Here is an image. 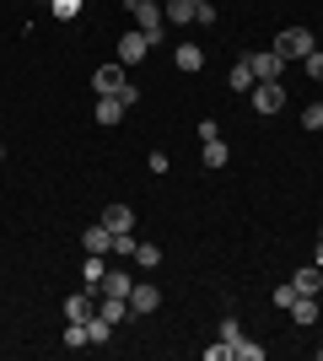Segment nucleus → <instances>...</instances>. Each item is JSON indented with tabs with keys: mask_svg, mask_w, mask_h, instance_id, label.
<instances>
[{
	"mask_svg": "<svg viewBox=\"0 0 323 361\" xmlns=\"http://www.w3.org/2000/svg\"><path fill=\"white\" fill-rule=\"evenodd\" d=\"M97 291H103V297H124V302H129V291H135V281H129V275H124V270H108V275H103V286H97Z\"/></svg>",
	"mask_w": 323,
	"mask_h": 361,
	"instance_id": "obj_14",
	"label": "nucleus"
},
{
	"mask_svg": "<svg viewBox=\"0 0 323 361\" xmlns=\"http://www.w3.org/2000/svg\"><path fill=\"white\" fill-rule=\"evenodd\" d=\"M162 307V291L151 286V281H135V291H129V313H156Z\"/></svg>",
	"mask_w": 323,
	"mask_h": 361,
	"instance_id": "obj_8",
	"label": "nucleus"
},
{
	"mask_svg": "<svg viewBox=\"0 0 323 361\" xmlns=\"http://www.w3.org/2000/svg\"><path fill=\"white\" fill-rule=\"evenodd\" d=\"M124 87H129L124 65H97V71H92V92H97V97H119Z\"/></svg>",
	"mask_w": 323,
	"mask_h": 361,
	"instance_id": "obj_3",
	"label": "nucleus"
},
{
	"mask_svg": "<svg viewBox=\"0 0 323 361\" xmlns=\"http://www.w3.org/2000/svg\"><path fill=\"white\" fill-rule=\"evenodd\" d=\"M227 87H232V92H253V87H259L253 65H248V60H237V65H232V75H227Z\"/></svg>",
	"mask_w": 323,
	"mask_h": 361,
	"instance_id": "obj_17",
	"label": "nucleus"
},
{
	"mask_svg": "<svg viewBox=\"0 0 323 361\" xmlns=\"http://www.w3.org/2000/svg\"><path fill=\"white\" fill-rule=\"evenodd\" d=\"M248 65H253V75H259V81H280V71H286V60H280L275 49H259V54H248Z\"/></svg>",
	"mask_w": 323,
	"mask_h": 361,
	"instance_id": "obj_7",
	"label": "nucleus"
},
{
	"mask_svg": "<svg viewBox=\"0 0 323 361\" xmlns=\"http://www.w3.org/2000/svg\"><path fill=\"white\" fill-rule=\"evenodd\" d=\"M232 361H264V345H253V340H243V345H232Z\"/></svg>",
	"mask_w": 323,
	"mask_h": 361,
	"instance_id": "obj_27",
	"label": "nucleus"
},
{
	"mask_svg": "<svg viewBox=\"0 0 323 361\" xmlns=\"http://www.w3.org/2000/svg\"><path fill=\"white\" fill-rule=\"evenodd\" d=\"M302 130H323V103H308V108H302Z\"/></svg>",
	"mask_w": 323,
	"mask_h": 361,
	"instance_id": "obj_28",
	"label": "nucleus"
},
{
	"mask_svg": "<svg viewBox=\"0 0 323 361\" xmlns=\"http://www.w3.org/2000/svg\"><path fill=\"white\" fill-rule=\"evenodd\" d=\"M103 226H108V232H135V211H129V205H108Z\"/></svg>",
	"mask_w": 323,
	"mask_h": 361,
	"instance_id": "obj_13",
	"label": "nucleus"
},
{
	"mask_svg": "<svg viewBox=\"0 0 323 361\" xmlns=\"http://www.w3.org/2000/svg\"><path fill=\"white\" fill-rule=\"evenodd\" d=\"M124 114H129V108H124L119 97H97V124H103V130H113Z\"/></svg>",
	"mask_w": 323,
	"mask_h": 361,
	"instance_id": "obj_18",
	"label": "nucleus"
},
{
	"mask_svg": "<svg viewBox=\"0 0 323 361\" xmlns=\"http://www.w3.org/2000/svg\"><path fill=\"white\" fill-rule=\"evenodd\" d=\"M200 157H205V167H210V173L232 162V151H227V140H221V135H215V140H200Z\"/></svg>",
	"mask_w": 323,
	"mask_h": 361,
	"instance_id": "obj_16",
	"label": "nucleus"
},
{
	"mask_svg": "<svg viewBox=\"0 0 323 361\" xmlns=\"http://www.w3.org/2000/svg\"><path fill=\"white\" fill-rule=\"evenodd\" d=\"M146 49H151V38H146L140 27H129L119 38V65H140V60H146Z\"/></svg>",
	"mask_w": 323,
	"mask_h": 361,
	"instance_id": "obj_5",
	"label": "nucleus"
},
{
	"mask_svg": "<svg viewBox=\"0 0 323 361\" xmlns=\"http://www.w3.org/2000/svg\"><path fill=\"white\" fill-rule=\"evenodd\" d=\"M135 248H140L135 232H113V248H108V254H113V259H135Z\"/></svg>",
	"mask_w": 323,
	"mask_h": 361,
	"instance_id": "obj_20",
	"label": "nucleus"
},
{
	"mask_svg": "<svg viewBox=\"0 0 323 361\" xmlns=\"http://www.w3.org/2000/svg\"><path fill=\"white\" fill-rule=\"evenodd\" d=\"M81 248H87V254H108V248H113V232H108L103 221H92L81 232Z\"/></svg>",
	"mask_w": 323,
	"mask_h": 361,
	"instance_id": "obj_9",
	"label": "nucleus"
},
{
	"mask_svg": "<svg viewBox=\"0 0 323 361\" xmlns=\"http://www.w3.org/2000/svg\"><path fill=\"white\" fill-rule=\"evenodd\" d=\"M312 49H318V44H312V27H286L275 38V54H280V60H308Z\"/></svg>",
	"mask_w": 323,
	"mask_h": 361,
	"instance_id": "obj_1",
	"label": "nucleus"
},
{
	"mask_svg": "<svg viewBox=\"0 0 323 361\" xmlns=\"http://www.w3.org/2000/svg\"><path fill=\"white\" fill-rule=\"evenodd\" d=\"M49 11L60 16V22H76V16H81V0H49Z\"/></svg>",
	"mask_w": 323,
	"mask_h": 361,
	"instance_id": "obj_26",
	"label": "nucleus"
},
{
	"mask_svg": "<svg viewBox=\"0 0 323 361\" xmlns=\"http://www.w3.org/2000/svg\"><path fill=\"white\" fill-rule=\"evenodd\" d=\"M135 264H140V270H156V264H162V248H156V243H140V248H135Z\"/></svg>",
	"mask_w": 323,
	"mask_h": 361,
	"instance_id": "obj_24",
	"label": "nucleus"
},
{
	"mask_svg": "<svg viewBox=\"0 0 323 361\" xmlns=\"http://www.w3.org/2000/svg\"><path fill=\"white\" fill-rule=\"evenodd\" d=\"M302 71H308V75H312V81H323V49H312L308 60H302Z\"/></svg>",
	"mask_w": 323,
	"mask_h": 361,
	"instance_id": "obj_29",
	"label": "nucleus"
},
{
	"mask_svg": "<svg viewBox=\"0 0 323 361\" xmlns=\"http://www.w3.org/2000/svg\"><path fill=\"white\" fill-rule=\"evenodd\" d=\"M97 313H103L108 324H119V318H129V302H124V297H103V302H97Z\"/></svg>",
	"mask_w": 323,
	"mask_h": 361,
	"instance_id": "obj_21",
	"label": "nucleus"
},
{
	"mask_svg": "<svg viewBox=\"0 0 323 361\" xmlns=\"http://www.w3.org/2000/svg\"><path fill=\"white\" fill-rule=\"evenodd\" d=\"M286 313H291V324H302V329H312V324H318V297H296L291 307H286Z\"/></svg>",
	"mask_w": 323,
	"mask_h": 361,
	"instance_id": "obj_12",
	"label": "nucleus"
},
{
	"mask_svg": "<svg viewBox=\"0 0 323 361\" xmlns=\"http://www.w3.org/2000/svg\"><path fill=\"white\" fill-rule=\"evenodd\" d=\"M312 264H318V270H323V243H318V248H312Z\"/></svg>",
	"mask_w": 323,
	"mask_h": 361,
	"instance_id": "obj_32",
	"label": "nucleus"
},
{
	"mask_svg": "<svg viewBox=\"0 0 323 361\" xmlns=\"http://www.w3.org/2000/svg\"><path fill=\"white\" fill-rule=\"evenodd\" d=\"M172 65L184 75H194V71H205V49L200 44H178V54H172Z\"/></svg>",
	"mask_w": 323,
	"mask_h": 361,
	"instance_id": "obj_10",
	"label": "nucleus"
},
{
	"mask_svg": "<svg viewBox=\"0 0 323 361\" xmlns=\"http://www.w3.org/2000/svg\"><path fill=\"white\" fill-rule=\"evenodd\" d=\"M194 22H205V27L215 22V6H210V0H194Z\"/></svg>",
	"mask_w": 323,
	"mask_h": 361,
	"instance_id": "obj_31",
	"label": "nucleus"
},
{
	"mask_svg": "<svg viewBox=\"0 0 323 361\" xmlns=\"http://www.w3.org/2000/svg\"><path fill=\"white\" fill-rule=\"evenodd\" d=\"M291 286L302 291V297H318V291H323V270H318V264H302V270L291 275Z\"/></svg>",
	"mask_w": 323,
	"mask_h": 361,
	"instance_id": "obj_11",
	"label": "nucleus"
},
{
	"mask_svg": "<svg viewBox=\"0 0 323 361\" xmlns=\"http://www.w3.org/2000/svg\"><path fill=\"white\" fill-rule=\"evenodd\" d=\"M103 259H108V254H87V259H81V281H87V291H97V286H103V275H108V264H103Z\"/></svg>",
	"mask_w": 323,
	"mask_h": 361,
	"instance_id": "obj_15",
	"label": "nucleus"
},
{
	"mask_svg": "<svg viewBox=\"0 0 323 361\" xmlns=\"http://www.w3.org/2000/svg\"><path fill=\"white\" fill-rule=\"evenodd\" d=\"M318 243H323V226H318Z\"/></svg>",
	"mask_w": 323,
	"mask_h": 361,
	"instance_id": "obj_33",
	"label": "nucleus"
},
{
	"mask_svg": "<svg viewBox=\"0 0 323 361\" xmlns=\"http://www.w3.org/2000/svg\"><path fill=\"white\" fill-rule=\"evenodd\" d=\"M162 11H167V22H178V27H184V22H194V0H167Z\"/></svg>",
	"mask_w": 323,
	"mask_h": 361,
	"instance_id": "obj_22",
	"label": "nucleus"
},
{
	"mask_svg": "<svg viewBox=\"0 0 323 361\" xmlns=\"http://www.w3.org/2000/svg\"><path fill=\"white\" fill-rule=\"evenodd\" d=\"M0 157H6V146H0Z\"/></svg>",
	"mask_w": 323,
	"mask_h": 361,
	"instance_id": "obj_34",
	"label": "nucleus"
},
{
	"mask_svg": "<svg viewBox=\"0 0 323 361\" xmlns=\"http://www.w3.org/2000/svg\"><path fill=\"white\" fill-rule=\"evenodd\" d=\"M296 297H302V291H296V286H291V281H286V286H275V307H291V302H296Z\"/></svg>",
	"mask_w": 323,
	"mask_h": 361,
	"instance_id": "obj_30",
	"label": "nucleus"
},
{
	"mask_svg": "<svg viewBox=\"0 0 323 361\" xmlns=\"http://www.w3.org/2000/svg\"><path fill=\"white\" fill-rule=\"evenodd\" d=\"M87 340H92V345H108V340H113V324H108L103 313H92L87 318Z\"/></svg>",
	"mask_w": 323,
	"mask_h": 361,
	"instance_id": "obj_19",
	"label": "nucleus"
},
{
	"mask_svg": "<svg viewBox=\"0 0 323 361\" xmlns=\"http://www.w3.org/2000/svg\"><path fill=\"white\" fill-rule=\"evenodd\" d=\"M248 334H243V324L237 318H221V345H243Z\"/></svg>",
	"mask_w": 323,
	"mask_h": 361,
	"instance_id": "obj_25",
	"label": "nucleus"
},
{
	"mask_svg": "<svg viewBox=\"0 0 323 361\" xmlns=\"http://www.w3.org/2000/svg\"><path fill=\"white\" fill-rule=\"evenodd\" d=\"M124 6H129V11H135V27L146 32V38H162V22H167V11H162V6H156V0H124Z\"/></svg>",
	"mask_w": 323,
	"mask_h": 361,
	"instance_id": "obj_2",
	"label": "nucleus"
},
{
	"mask_svg": "<svg viewBox=\"0 0 323 361\" xmlns=\"http://www.w3.org/2000/svg\"><path fill=\"white\" fill-rule=\"evenodd\" d=\"M97 313V291H76V297H65V324H87Z\"/></svg>",
	"mask_w": 323,
	"mask_h": 361,
	"instance_id": "obj_6",
	"label": "nucleus"
},
{
	"mask_svg": "<svg viewBox=\"0 0 323 361\" xmlns=\"http://www.w3.org/2000/svg\"><path fill=\"white\" fill-rule=\"evenodd\" d=\"M60 345H65V350H81V345H92V340H87V324H65Z\"/></svg>",
	"mask_w": 323,
	"mask_h": 361,
	"instance_id": "obj_23",
	"label": "nucleus"
},
{
	"mask_svg": "<svg viewBox=\"0 0 323 361\" xmlns=\"http://www.w3.org/2000/svg\"><path fill=\"white\" fill-rule=\"evenodd\" d=\"M286 108V87L280 81H259L253 87V114H280Z\"/></svg>",
	"mask_w": 323,
	"mask_h": 361,
	"instance_id": "obj_4",
	"label": "nucleus"
}]
</instances>
